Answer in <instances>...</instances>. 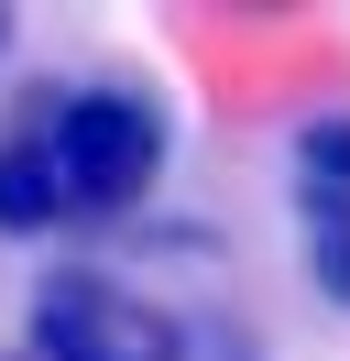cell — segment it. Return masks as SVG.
<instances>
[{"instance_id": "1", "label": "cell", "mask_w": 350, "mask_h": 361, "mask_svg": "<svg viewBox=\"0 0 350 361\" xmlns=\"http://www.w3.org/2000/svg\"><path fill=\"white\" fill-rule=\"evenodd\" d=\"M175 154V110L153 77L109 66V77H66V121H55V164H66V219H131L153 197Z\"/></svg>"}, {"instance_id": "2", "label": "cell", "mask_w": 350, "mask_h": 361, "mask_svg": "<svg viewBox=\"0 0 350 361\" xmlns=\"http://www.w3.org/2000/svg\"><path fill=\"white\" fill-rule=\"evenodd\" d=\"M22 350H33V361H252V350H208L197 317L143 307L109 263H55V274H44Z\"/></svg>"}, {"instance_id": "3", "label": "cell", "mask_w": 350, "mask_h": 361, "mask_svg": "<svg viewBox=\"0 0 350 361\" xmlns=\"http://www.w3.org/2000/svg\"><path fill=\"white\" fill-rule=\"evenodd\" d=\"M55 121H66V77H22V99L0 110V230H11V241H33V230H66Z\"/></svg>"}, {"instance_id": "4", "label": "cell", "mask_w": 350, "mask_h": 361, "mask_svg": "<svg viewBox=\"0 0 350 361\" xmlns=\"http://www.w3.org/2000/svg\"><path fill=\"white\" fill-rule=\"evenodd\" d=\"M296 219H306V274H318V295H328V307H350V197L296 186Z\"/></svg>"}, {"instance_id": "5", "label": "cell", "mask_w": 350, "mask_h": 361, "mask_svg": "<svg viewBox=\"0 0 350 361\" xmlns=\"http://www.w3.org/2000/svg\"><path fill=\"white\" fill-rule=\"evenodd\" d=\"M296 186L350 197V121H306V132H296Z\"/></svg>"}, {"instance_id": "6", "label": "cell", "mask_w": 350, "mask_h": 361, "mask_svg": "<svg viewBox=\"0 0 350 361\" xmlns=\"http://www.w3.org/2000/svg\"><path fill=\"white\" fill-rule=\"evenodd\" d=\"M0 361H33V350H22V339H11V350H0Z\"/></svg>"}, {"instance_id": "7", "label": "cell", "mask_w": 350, "mask_h": 361, "mask_svg": "<svg viewBox=\"0 0 350 361\" xmlns=\"http://www.w3.org/2000/svg\"><path fill=\"white\" fill-rule=\"evenodd\" d=\"M0 44H11V11H0Z\"/></svg>"}]
</instances>
